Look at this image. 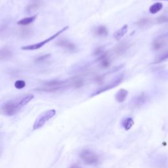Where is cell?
<instances>
[{
	"instance_id": "cell-1",
	"label": "cell",
	"mask_w": 168,
	"mask_h": 168,
	"mask_svg": "<svg viewBox=\"0 0 168 168\" xmlns=\"http://www.w3.org/2000/svg\"><path fill=\"white\" fill-rule=\"evenodd\" d=\"M34 96L31 94L24 95L20 99L12 100L5 103L2 106L0 112L3 115L12 116L15 115L25 105L29 103Z\"/></svg>"
},
{
	"instance_id": "cell-2",
	"label": "cell",
	"mask_w": 168,
	"mask_h": 168,
	"mask_svg": "<svg viewBox=\"0 0 168 168\" xmlns=\"http://www.w3.org/2000/svg\"><path fill=\"white\" fill-rule=\"evenodd\" d=\"M56 114V110L54 109L46 110L42 112L40 115L36 118L34 124L33 125V130H37L42 127L44 124L51 119Z\"/></svg>"
},
{
	"instance_id": "cell-3",
	"label": "cell",
	"mask_w": 168,
	"mask_h": 168,
	"mask_svg": "<svg viewBox=\"0 0 168 168\" xmlns=\"http://www.w3.org/2000/svg\"><path fill=\"white\" fill-rule=\"evenodd\" d=\"M69 29V26H65L63 28H62L60 30H59V32H57V33H55L54 35L51 36V37L48 38V39H46L42 42H40L38 43H35V44H32V45H26V46H23L21 48L22 50L24 51H33V50H37L39 49L45 45L46 43H48L49 42H50L52 40H53L54 39H55L57 37H58L59 35L61 34L62 33H63L64 32H65L66 30Z\"/></svg>"
},
{
	"instance_id": "cell-4",
	"label": "cell",
	"mask_w": 168,
	"mask_h": 168,
	"mask_svg": "<svg viewBox=\"0 0 168 168\" xmlns=\"http://www.w3.org/2000/svg\"><path fill=\"white\" fill-rule=\"evenodd\" d=\"M124 78V74H120L119 76L116 77L115 78H114L112 80V81H111L109 84H107L103 85V87H100L99 89H98L96 91H95L92 94L91 97H94V96L100 95V93H104V92H105L106 91L110 90L111 89L114 88V87H117L118 85H120V84L121 82L123 81Z\"/></svg>"
},
{
	"instance_id": "cell-5",
	"label": "cell",
	"mask_w": 168,
	"mask_h": 168,
	"mask_svg": "<svg viewBox=\"0 0 168 168\" xmlns=\"http://www.w3.org/2000/svg\"><path fill=\"white\" fill-rule=\"evenodd\" d=\"M79 157L85 164L88 165L97 164L99 161L97 154L88 149L83 150L79 154Z\"/></svg>"
},
{
	"instance_id": "cell-6",
	"label": "cell",
	"mask_w": 168,
	"mask_h": 168,
	"mask_svg": "<svg viewBox=\"0 0 168 168\" xmlns=\"http://www.w3.org/2000/svg\"><path fill=\"white\" fill-rule=\"evenodd\" d=\"M168 44V32L158 36L152 42V48L159 50Z\"/></svg>"
},
{
	"instance_id": "cell-7",
	"label": "cell",
	"mask_w": 168,
	"mask_h": 168,
	"mask_svg": "<svg viewBox=\"0 0 168 168\" xmlns=\"http://www.w3.org/2000/svg\"><path fill=\"white\" fill-rule=\"evenodd\" d=\"M56 45L60 48H64L70 51H74L76 49V45L67 39L60 40L56 43Z\"/></svg>"
},
{
	"instance_id": "cell-8",
	"label": "cell",
	"mask_w": 168,
	"mask_h": 168,
	"mask_svg": "<svg viewBox=\"0 0 168 168\" xmlns=\"http://www.w3.org/2000/svg\"><path fill=\"white\" fill-rule=\"evenodd\" d=\"M127 95H128V91L125 89H121L116 93L115 99L118 103H122L125 101Z\"/></svg>"
},
{
	"instance_id": "cell-9",
	"label": "cell",
	"mask_w": 168,
	"mask_h": 168,
	"mask_svg": "<svg viewBox=\"0 0 168 168\" xmlns=\"http://www.w3.org/2000/svg\"><path fill=\"white\" fill-rule=\"evenodd\" d=\"M127 30H128V26L127 24L123 26L122 28L114 33V38L117 40V41H119L120 39H122L126 34Z\"/></svg>"
},
{
	"instance_id": "cell-10",
	"label": "cell",
	"mask_w": 168,
	"mask_h": 168,
	"mask_svg": "<svg viewBox=\"0 0 168 168\" xmlns=\"http://www.w3.org/2000/svg\"><path fill=\"white\" fill-rule=\"evenodd\" d=\"M146 95L145 93L140 94V95L137 96L135 99L133 100V106L134 107H136V108H138V107H140V106L143 105L146 100Z\"/></svg>"
},
{
	"instance_id": "cell-11",
	"label": "cell",
	"mask_w": 168,
	"mask_h": 168,
	"mask_svg": "<svg viewBox=\"0 0 168 168\" xmlns=\"http://www.w3.org/2000/svg\"><path fill=\"white\" fill-rule=\"evenodd\" d=\"M99 60H100L101 66L104 69L109 68L111 64L110 59L106 53H103L102 55H100V56L99 58Z\"/></svg>"
},
{
	"instance_id": "cell-12",
	"label": "cell",
	"mask_w": 168,
	"mask_h": 168,
	"mask_svg": "<svg viewBox=\"0 0 168 168\" xmlns=\"http://www.w3.org/2000/svg\"><path fill=\"white\" fill-rule=\"evenodd\" d=\"M94 33L97 36H100V37H104L108 35L109 31L107 30L106 27L104 26H99L98 27H97L95 30H94Z\"/></svg>"
},
{
	"instance_id": "cell-13",
	"label": "cell",
	"mask_w": 168,
	"mask_h": 168,
	"mask_svg": "<svg viewBox=\"0 0 168 168\" xmlns=\"http://www.w3.org/2000/svg\"><path fill=\"white\" fill-rule=\"evenodd\" d=\"M36 18H37V15H33L30 17L24 18L21 20H20L19 21H18L17 24L21 25V26H27L34 21Z\"/></svg>"
},
{
	"instance_id": "cell-14",
	"label": "cell",
	"mask_w": 168,
	"mask_h": 168,
	"mask_svg": "<svg viewBox=\"0 0 168 168\" xmlns=\"http://www.w3.org/2000/svg\"><path fill=\"white\" fill-rule=\"evenodd\" d=\"M167 60H168V49L161 53V54H160L158 56H157L155 60H154L152 64L161 63L162 62L166 61Z\"/></svg>"
},
{
	"instance_id": "cell-15",
	"label": "cell",
	"mask_w": 168,
	"mask_h": 168,
	"mask_svg": "<svg viewBox=\"0 0 168 168\" xmlns=\"http://www.w3.org/2000/svg\"><path fill=\"white\" fill-rule=\"evenodd\" d=\"M13 55V53L8 48H3L0 50V60H5L11 58Z\"/></svg>"
},
{
	"instance_id": "cell-16",
	"label": "cell",
	"mask_w": 168,
	"mask_h": 168,
	"mask_svg": "<svg viewBox=\"0 0 168 168\" xmlns=\"http://www.w3.org/2000/svg\"><path fill=\"white\" fill-rule=\"evenodd\" d=\"M163 8V4L162 3H155L153 5H152L149 8V12L152 15L156 14V13H158Z\"/></svg>"
},
{
	"instance_id": "cell-17",
	"label": "cell",
	"mask_w": 168,
	"mask_h": 168,
	"mask_svg": "<svg viewBox=\"0 0 168 168\" xmlns=\"http://www.w3.org/2000/svg\"><path fill=\"white\" fill-rule=\"evenodd\" d=\"M134 125V120L131 118H127L122 121V126L125 130H130Z\"/></svg>"
},
{
	"instance_id": "cell-18",
	"label": "cell",
	"mask_w": 168,
	"mask_h": 168,
	"mask_svg": "<svg viewBox=\"0 0 168 168\" xmlns=\"http://www.w3.org/2000/svg\"><path fill=\"white\" fill-rule=\"evenodd\" d=\"M40 7H41V3L39 2H34L28 5L26 8V11L28 13H32L36 11Z\"/></svg>"
},
{
	"instance_id": "cell-19",
	"label": "cell",
	"mask_w": 168,
	"mask_h": 168,
	"mask_svg": "<svg viewBox=\"0 0 168 168\" xmlns=\"http://www.w3.org/2000/svg\"><path fill=\"white\" fill-rule=\"evenodd\" d=\"M127 48H128V45H127L126 43H120L115 48V51L118 54H120V53L125 52Z\"/></svg>"
},
{
	"instance_id": "cell-20",
	"label": "cell",
	"mask_w": 168,
	"mask_h": 168,
	"mask_svg": "<svg viewBox=\"0 0 168 168\" xmlns=\"http://www.w3.org/2000/svg\"><path fill=\"white\" fill-rule=\"evenodd\" d=\"M150 23V20L148 18H141L140 20L137 22V24L140 28H143L145 27V26H148Z\"/></svg>"
},
{
	"instance_id": "cell-21",
	"label": "cell",
	"mask_w": 168,
	"mask_h": 168,
	"mask_svg": "<svg viewBox=\"0 0 168 168\" xmlns=\"http://www.w3.org/2000/svg\"><path fill=\"white\" fill-rule=\"evenodd\" d=\"M26 86V82L24 80H17L15 83V87L17 89H22Z\"/></svg>"
},
{
	"instance_id": "cell-22",
	"label": "cell",
	"mask_w": 168,
	"mask_h": 168,
	"mask_svg": "<svg viewBox=\"0 0 168 168\" xmlns=\"http://www.w3.org/2000/svg\"><path fill=\"white\" fill-rule=\"evenodd\" d=\"M51 56V54H46V55H44L43 56H41V57H38L36 60H35V62H42V61H43L44 60H46L48 59L49 57Z\"/></svg>"
},
{
	"instance_id": "cell-23",
	"label": "cell",
	"mask_w": 168,
	"mask_h": 168,
	"mask_svg": "<svg viewBox=\"0 0 168 168\" xmlns=\"http://www.w3.org/2000/svg\"><path fill=\"white\" fill-rule=\"evenodd\" d=\"M167 21H168V17L165 16H161L157 18V23L160 24L167 23Z\"/></svg>"
},
{
	"instance_id": "cell-24",
	"label": "cell",
	"mask_w": 168,
	"mask_h": 168,
	"mask_svg": "<svg viewBox=\"0 0 168 168\" xmlns=\"http://www.w3.org/2000/svg\"><path fill=\"white\" fill-rule=\"evenodd\" d=\"M154 1H168V0H154Z\"/></svg>"
},
{
	"instance_id": "cell-25",
	"label": "cell",
	"mask_w": 168,
	"mask_h": 168,
	"mask_svg": "<svg viewBox=\"0 0 168 168\" xmlns=\"http://www.w3.org/2000/svg\"><path fill=\"white\" fill-rule=\"evenodd\" d=\"M0 154H1V149H0Z\"/></svg>"
}]
</instances>
